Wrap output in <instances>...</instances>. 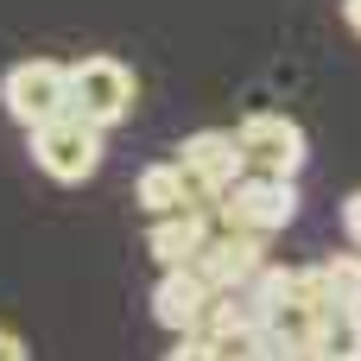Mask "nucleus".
<instances>
[{
	"instance_id": "423d86ee",
	"label": "nucleus",
	"mask_w": 361,
	"mask_h": 361,
	"mask_svg": "<svg viewBox=\"0 0 361 361\" xmlns=\"http://www.w3.org/2000/svg\"><path fill=\"white\" fill-rule=\"evenodd\" d=\"M235 140H241L247 171L298 178V165H305V127H298L292 114H247V121L235 127Z\"/></svg>"
},
{
	"instance_id": "20e7f679",
	"label": "nucleus",
	"mask_w": 361,
	"mask_h": 361,
	"mask_svg": "<svg viewBox=\"0 0 361 361\" xmlns=\"http://www.w3.org/2000/svg\"><path fill=\"white\" fill-rule=\"evenodd\" d=\"M70 108H82L102 127H121L133 114V70L121 57H82V63H70Z\"/></svg>"
},
{
	"instance_id": "f8f14e48",
	"label": "nucleus",
	"mask_w": 361,
	"mask_h": 361,
	"mask_svg": "<svg viewBox=\"0 0 361 361\" xmlns=\"http://www.w3.org/2000/svg\"><path fill=\"white\" fill-rule=\"evenodd\" d=\"M317 279H324V292H330L336 311H361V254H330V260H317Z\"/></svg>"
},
{
	"instance_id": "0eeeda50",
	"label": "nucleus",
	"mask_w": 361,
	"mask_h": 361,
	"mask_svg": "<svg viewBox=\"0 0 361 361\" xmlns=\"http://www.w3.org/2000/svg\"><path fill=\"white\" fill-rule=\"evenodd\" d=\"M216 228H222L216 203H190V209L152 216V235H146V247H152V260H159V267H197Z\"/></svg>"
},
{
	"instance_id": "4468645a",
	"label": "nucleus",
	"mask_w": 361,
	"mask_h": 361,
	"mask_svg": "<svg viewBox=\"0 0 361 361\" xmlns=\"http://www.w3.org/2000/svg\"><path fill=\"white\" fill-rule=\"evenodd\" d=\"M25 355V336H13V330H0V361H19Z\"/></svg>"
},
{
	"instance_id": "f03ea898",
	"label": "nucleus",
	"mask_w": 361,
	"mask_h": 361,
	"mask_svg": "<svg viewBox=\"0 0 361 361\" xmlns=\"http://www.w3.org/2000/svg\"><path fill=\"white\" fill-rule=\"evenodd\" d=\"M216 216L235 222V228L279 235V228H292V216H298V184L279 178V171H241V178L216 197Z\"/></svg>"
},
{
	"instance_id": "9b49d317",
	"label": "nucleus",
	"mask_w": 361,
	"mask_h": 361,
	"mask_svg": "<svg viewBox=\"0 0 361 361\" xmlns=\"http://www.w3.org/2000/svg\"><path fill=\"white\" fill-rule=\"evenodd\" d=\"M311 355H324V361H361V311H330V317L317 324Z\"/></svg>"
},
{
	"instance_id": "6e6552de",
	"label": "nucleus",
	"mask_w": 361,
	"mask_h": 361,
	"mask_svg": "<svg viewBox=\"0 0 361 361\" xmlns=\"http://www.w3.org/2000/svg\"><path fill=\"white\" fill-rule=\"evenodd\" d=\"M178 159H184V171L197 178V190L216 203L241 171H247V159H241V140L235 133H222V127H203V133H190L184 146H178Z\"/></svg>"
},
{
	"instance_id": "f257e3e1",
	"label": "nucleus",
	"mask_w": 361,
	"mask_h": 361,
	"mask_svg": "<svg viewBox=\"0 0 361 361\" xmlns=\"http://www.w3.org/2000/svg\"><path fill=\"white\" fill-rule=\"evenodd\" d=\"M102 133H108L102 121H89L82 108H63L44 127H32V165L57 184H89L102 165Z\"/></svg>"
},
{
	"instance_id": "9d476101",
	"label": "nucleus",
	"mask_w": 361,
	"mask_h": 361,
	"mask_svg": "<svg viewBox=\"0 0 361 361\" xmlns=\"http://www.w3.org/2000/svg\"><path fill=\"white\" fill-rule=\"evenodd\" d=\"M133 197H140V209H146V216H171V209H190V203H209V197L197 190V178L184 171V159H165V165H146V171H140V184H133Z\"/></svg>"
},
{
	"instance_id": "2eb2a0df",
	"label": "nucleus",
	"mask_w": 361,
	"mask_h": 361,
	"mask_svg": "<svg viewBox=\"0 0 361 361\" xmlns=\"http://www.w3.org/2000/svg\"><path fill=\"white\" fill-rule=\"evenodd\" d=\"M343 13H349V32H361V0H343Z\"/></svg>"
},
{
	"instance_id": "7ed1b4c3",
	"label": "nucleus",
	"mask_w": 361,
	"mask_h": 361,
	"mask_svg": "<svg viewBox=\"0 0 361 361\" xmlns=\"http://www.w3.org/2000/svg\"><path fill=\"white\" fill-rule=\"evenodd\" d=\"M0 108H6L25 133L44 127L51 114L70 108V63H57V57H25V63H13V70L0 76Z\"/></svg>"
},
{
	"instance_id": "1a4fd4ad",
	"label": "nucleus",
	"mask_w": 361,
	"mask_h": 361,
	"mask_svg": "<svg viewBox=\"0 0 361 361\" xmlns=\"http://www.w3.org/2000/svg\"><path fill=\"white\" fill-rule=\"evenodd\" d=\"M216 305V286L197 273V267H165V279L152 286V317L165 330H197Z\"/></svg>"
},
{
	"instance_id": "39448f33",
	"label": "nucleus",
	"mask_w": 361,
	"mask_h": 361,
	"mask_svg": "<svg viewBox=\"0 0 361 361\" xmlns=\"http://www.w3.org/2000/svg\"><path fill=\"white\" fill-rule=\"evenodd\" d=\"M197 273H203L216 292H241V286H254V279L267 273V235H260V228H235V222H222V228L209 235Z\"/></svg>"
},
{
	"instance_id": "ddd939ff",
	"label": "nucleus",
	"mask_w": 361,
	"mask_h": 361,
	"mask_svg": "<svg viewBox=\"0 0 361 361\" xmlns=\"http://www.w3.org/2000/svg\"><path fill=\"white\" fill-rule=\"evenodd\" d=\"M343 228H349V241L361 247V190H349V203H343Z\"/></svg>"
}]
</instances>
